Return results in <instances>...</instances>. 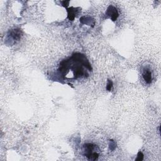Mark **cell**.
I'll return each instance as SVG.
<instances>
[{
    "mask_svg": "<svg viewBox=\"0 0 161 161\" xmlns=\"http://www.w3.org/2000/svg\"><path fill=\"white\" fill-rule=\"evenodd\" d=\"M71 59L72 61L81 64L83 66H84L90 71H92V67L91 66V64H90V62H89L87 58L84 55L80 53L73 54V56L71 57Z\"/></svg>",
    "mask_w": 161,
    "mask_h": 161,
    "instance_id": "6da1fadb",
    "label": "cell"
},
{
    "mask_svg": "<svg viewBox=\"0 0 161 161\" xmlns=\"http://www.w3.org/2000/svg\"><path fill=\"white\" fill-rule=\"evenodd\" d=\"M106 15L107 16H109V17H110L111 20L113 22L116 21L118 16H119V14H118L117 9L112 5L108 6L106 11Z\"/></svg>",
    "mask_w": 161,
    "mask_h": 161,
    "instance_id": "7a4b0ae2",
    "label": "cell"
},
{
    "mask_svg": "<svg viewBox=\"0 0 161 161\" xmlns=\"http://www.w3.org/2000/svg\"><path fill=\"white\" fill-rule=\"evenodd\" d=\"M95 146L92 143H86L84 145V149L85 152V156L88 158L90 157V156L93 154L94 152L93 150L94 149Z\"/></svg>",
    "mask_w": 161,
    "mask_h": 161,
    "instance_id": "3957f363",
    "label": "cell"
},
{
    "mask_svg": "<svg viewBox=\"0 0 161 161\" xmlns=\"http://www.w3.org/2000/svg\"><path fill=\"white\" fill-rule=\"evenodd\" d=\"M78 9V8H75L74 7H71L67 9V18H69L70 21H73L75 17V15H77V9Z\"/></svg>",
    "mask_w": 161,
    "mask_h": 161,
    "instance_id": "277c9868",
    "label": "cell"
},
{
    "mask_svg": "<svg viewBox=\"0 0 161 161\" xmlns=\"http://www.w3.org/2000/svg\"><path fill=\"white\" fill-rule=\"evenodd\" d=\"M143 78L144 81H146V83L147 84H150L151 82H152V73L151 71L149 69H146L143 71V73L142 74Z\"/></svg>",
    "mask_w": 161,
    "mask_h": 161,
    "instance_id": "5b68a950",
    "label": "cell"
},
{
    "mask_svg": "<svg viewBox=\"0 0 161 161\" xmlns=\"http://www.w3.org/2000/svg\"><path fill=\"white\" fill-rule=\"evenodd\" d=\"M80 22L83 24H86L89 26H92L94 27V20L90 17H86V16H83L80 18Z\"/></svg>",
    "mask_w": 161,
    "mask_h": 161,
    "instance_id": "8992f818",
    "label": "cell"
},
{
    "mask_svg": "<svg viewBox=\"0 0 161 161\" xmlns=\"http://www.w3.org/2000/svg\"><path fill=\"white\" fill-rule=\"evenodd\" d=\"M22 35V33L21 30L20 29H15L12 30L10 33L11 37L13 38L14 40H18L21 38V36Z\"/></svg>",
    "mask_w": 161,
    "mask_h": 161,
    "instance_id": "52a82bcc",
    "label": "cell"
},
{
    "mask_svg": "<svg viewBox=\"0 0 161 161\" xmlns=\"http://www.w3.org/2000/svg\"><path fill=\"white\" fill-rule=\"evenodd\" d=\"M98 157H99V154H98L97 152H93V154L89 157V159L91 160H96L98 159Z\"/></svg>",
    "mask_w": 161,
    "mask_h": 161,
    "instance_id": "ba28073f",
    "label": "cell"
},
{
    "mask_svg": "<svg viewBox=\"0 0 161 161\" xmlns=\"http://www.w3.org/2000/svg\"><path fill=\"white\" fill-rule=\"evenodd\" d=\"M116 147H117V145H116L115 142L113 140H110V143H109L110 149L111 150H114L115 149Z\"/></svg>",
    "mask_w": 161,
    "mask_h": 161,
    "instance_id": "9c48e42d",
    "label": "cell"
},
{
    "mask_svg": "<svg viewBox=\"0 0 161 161\" xmlns=\"http://www.w3.org/2000/svg\"><path fill=\"white\" fill-rule=\"evenodd\" d=\"M113 88V82L110 79H108V83L106 85V90L108 91H111V89Z\"/></svg>",
    "mask_w": 161,
    "mask_h": 161,
    "instance_id": "30bf717a",
    "label": "cell"
},
{
    "mask_svg": "<svg viewBox=\"0 0 161 161\" xmlns=\"http://www.w3.org/2000/svg\"><path fill=\"white\" fill-rule=\"evenodd\" d=\"M143 159V154L142 152H141V151H139V152L137 154V159H135V160L141 161Z\"/></svg>",
    "mask_w": 161,
    "mask_h": 161,
    "instance_id": "8fae6325",
    "label": "cell"
},
{
    "mask_svg": "<svg viewBox=\"0 0 161 161\" xmlns=\"http://www.w3.org/2000/svg\"><path fill=\"white\" fill-rule=\"evenodd\" d=\"M62 6L65 8H67L69 4V1H62Z\"/></svg>",
    "mask_w": 161,
    "mask_h": 161,
    "instance_id": "7c38bea8",
    "label": "cell"
}]
</instances>
